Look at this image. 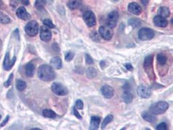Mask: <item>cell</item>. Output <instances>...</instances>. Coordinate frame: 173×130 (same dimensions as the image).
Listing matches in <instances>:
<instances>
[{
	"label": "cell",
	"mask_w": 173,
	"mask_h": 130,
	"mask_svg": "<svg viewBox=\"0 0 173 130\" xmlns=\"http://www.w3.org/2000/svg\"><path fill=\"white\" fill-rule=\"evenodd\" d=\"M38 76L44 81H50L55 79V73L51 66L43 65L38 68Z\"/></svg>",
	"instance_id": "obj_1"
},
{
	"label": "cell",
	"mask_w": 173,
	"mask_h": 130,
	"mask_svg": "<svg viewBox=\"0 0 173 130\" xmlns=\"http://www.w3.org/2000/svg\"><path fill=\"white\" fill-rule=\"evenodd\" d=\"M169 104L166 101H159V102L152 104L150 107V111L152 114L158 115L163 114L168 109Z\"/></svg>",
	"instance_id": "obj_2"
},
{
	"label": "cell",
	"mask_w": 173,
	"mask_h": 130,
	"mask_svg": "<svg viewBox=\"0 0 173 130\" xmlns=\"http://www.w3.org/2000/svg\"><path fill=\"white\" fill-rule=\"evenodd\" d=\"M26 33L30 37H35L38 32V24L35 20L29 22L25 27Z\"/></svg>",
	"instance_id": "obj_3"
},
{
	"label": "cell",
	"mask_w": 173,
	"mask_h": 130,
	"mask_svg": "<svg viewBox=\"0 0 173 130\" xmlns=\"http://www.w3.org/2000/svg\"><path fill=\"white\" fill-rule=\"evenodd\" d=\"M138 37L141 41H149L154 37V31L150 28H142L138 32Z\"/></svg>",
	"instance_id": "obj_4"
},
{
	"label": "cell",
	"mask_w": 173,
	"mask_h": 130,
	"mask_svg": "<svg viewBox=\"0 0 173 130\" xmlns=\"http://www.w3.org/2000/svg\"><path fill=\"white\" fill-rule=\"evenodd\" d=\"M52 90L54 94L58 96H65L69 93L68 89L60 83H53L52 85Z\"/></svg>",
	"instance_id": "obj_5"
},
{
	"label": "cell",
	"mask_w": 173,
	"mask_h": 130,
	"mask_svg": "<svg viewBox=\"0 0 173 130\" xmlns=\"http://www.w3.org/2000/svg\"><path fill=\"white\" fill-rule=\"evenodd\" d=\"M99 33L104 39L109 41L113 37V31L111 27L108 26H102L99 28Z\"/></svg>",
	"instance_id": "obj_6"
},
{
	"label": "cell",
	"mask_w": 173,
	"mask_h": 130,
	"mask_svg": "<svg viewBox=\"0 0 173 130\" xmlns=\"http://www.w3.org/2000/svg\"><path fill=\"white\" fill-rule=\"evenodd\" d=\"M119 13L116 10H113L112 12H111L107 18V24L108 26L111 27V29L114 28L116 26V22L119 19Z\"/></svg>",
	"instance_id": "obj_7"
},
{
	"label": "cell",
	"mask_w": 173,
	"mask_h": 130,
	"mask_svg": "<svg viewBox=\"0 0 173 130\" xmlns=\"http://www.w3.org/2000/svg\"><path fill=\"white\" fill-rule=\"evenodd\" d=\"M83 19L88 27H92L96 25V16L92 11H87L83 15Z\"/></svg>",
	"instance_id": "obj_8"
},
{
	"label": "cell",
	"mask_w": 173,
	"mask_h": 130,
	"mask_svg": "<svg viewBox=\"0 0 173 130\" xmlns=\"http://www.w3.org/2000/svg\"><path fill=\"white\" fill-rule=\"evenodd\" d=\"M40 37L41 39L44 41L48 42L52 38V32L46 27L42 26L40 30Z\"/></svg>",
	"instance_id": "obj_9"
},
{
	"label": "cell",
	"mask_w": 173,
	"mask_h": 130,
	"mask_svg": "<svg viewBox=\"0 0 173 130\" xmlns=\"http://www.w3.org/2000/svg\"><path fill=\"white\" fill-rule=\"evenodd\" d=\"M137 93L139 97L142 98H148L151 96V90L144 85L139 86L137 89Z\"/></svg>",
	"instance_id": "obj_10"
},
{
	"label": "cell",
	"mask_w": 173,
	"mask_h": 130,
	"mask_svg": "<svg viewBox=\"0 0 173 130\" xmlns=\"http://www.w3.org/2000/svg\"><path fill=\"white\" fill-rule=\"evenodd\" d=\"M16 60V57H14L13 59L12 60L10 59V57H9V53L7 52L6 53V55H5V57L4 59V61H3V68L5 70L9 71L10 70L12 67L14 66L15 62Z\"/></svg>",
	"instance_id": "obj_11"
},
{
	"label": "cell",
	"mask_w": 173,
	"mask_h": 130,
	"mask_svg": "<svg viewBox=\"0 0 173 130\" xmlns=\"http://www.w3.org/2000/svg\"><path fill=\"white\" fill-rule=\"evenodd\" d=\"M16 15L19 18L24 20H28L31 18V15L27 12V10L24 7H20L17 9Z\"/></svg>",
	"instance_id": "obj_12"
},
{
	"label": "cell",
	"mask_w": 173,
	"mask_h": 130,
	"mask_svg": "<svg viewBox=\"0 0 173 130\" xmlns=\"http://www.w3.org/2000/svg\"><path fill=\"white\" fill-rule=\"evenodd\" d=\"M154 23L155 26L160 27H165L168 26V21H167V20L159 15L154 17Z\"/></svg>",
	"instance_id": "obj_13"
},
{
	"label": "cell",
	"mask_w": 173,
	"mask_h": 130,
	"mask_svg": "<svg viewBox=\"0 0 173 130\" xmlns=\"http://www.w3.org/2000/svg\"><path fill=\"white\" fill-rule=\"evenodd\" d=\"M101 93L104 95V97L106 98H111L114 95V90L112 87L108 85H105L102 87Z\"/></svg>",
	"instance_id": "obj_14"
},
{
	"label": "cell",
	"mask_w": 173,
	"mask_h": 130,
	"mask_svg": "<svg viewBox=\"0 0 173 130\" xmlns=\"http://www.w3.org/2000/svg\"><path fill=\"white\" fill-rule=\"evenodd\" d=\"M152 62H153V56L148 55L145 58L144 63V68L147 73L150 74V72L152 71Z\"/></svg>",
	"instance_id": "obj_15"
},
{
	"label": "cell",
	"mask_w": 173,
	"mask_h": 130,
	"mask_svg": "<svg viewBox=\"0 0 173 130\" xmlns=\"http://www.w3.org/2000/svg\"><path fill=\"white\" fill-rule=\"evenodd\" d=\"M128 10L133 14L139 15L141 13V7L137 3H132L128 5Z\"/></svg>",
	"instance_id": "obj_16"
},
{
	"label": "cell",
	"mask_w": 173,
	"mask_h": 130,
	"mask_svg": "<svg viewBox=\"0 0 173 130\" xmlns=\"http://www.w3.org/2000/svg\"><path fill=\"white\" fill-rule=\"evenodd\" d=\"M101 119L98 116H92L91 120V124H90V128L89 129L91 130H96L98 129L99 128V125Z\"/></svg>",
	"instance_id": "obj_17"
},
{
	"label": "cell",
	"mask_w": 173,
	"mask_h": 130,
	"mask_svg": "<svg viewBox=\"0 0 173 130\" xmlns=\"http://www.w3.org/2000/svg\"><path fill=\"white\" fill-rule=\"evenodd\" d=\"M141 116L144 120H146L150 123L154 124L157 121V118H156V117L155 116L152 115V113H150V112H146V111L143 112Z\"/></svg>",
	"instance_id": "obj_18"
},
{
	"label": "cell",
	"mask_w": 173,
	"mask_h": 130,
	"mask_svg": "<svg viewBox=\"0 0 173 130\" xmlns=\"http://www.w3.org/2000/svg\"><path fill=\"white\" fill-rule=\"evenodd\" d=\"M50 65L55 69H60L62 67V62L59 57H54L50 61Z\"/></svg>",
	"instance_id": "obj_19"
},
{
	"label": "cell",
	"mask_w": 173,
	"mask_h": 130,
	"mask_svg": "<svg viewBox=\"0 0 173 130\" xmlns=\"http://www.w3.org/2000/svg\"><path fill=\"white\" fill-rule=\"evenodd\" d=\"M171 12L168 7H161L158 10V15L163 17V18H167L170 16Z\"/></svg>",
	"instance_id": "obj_20"
},
{
	"label": "cell",
	"mask_w": 173,
	"mask_h": 130,
	"mask_svg": "<svg viewBox=\"0 0 173 130\" xmlns=\"http://www.w3.org/2000/svg\"><path fill=\"white\" fill-rule=\"evenodd\" d=\"M26 73L28 77H33L35 73V66L33 63H29L26 66Z\"/></svg>",
	"instance_id": "obj_21"
},
{
	"label": "cell",
	"mask_w": 173,
	"mask_h": 130,
	"mask_svg": "<svg viewBox=\"0 0 173 130\" xmlns=\"http://www.w3.org/2000/svg\"><path fill=\"white\" fill-rule=\"evenodd\" d=\"M122 98L125 103L126 104H130L132 101H133V97L132 94L129 91V90H124V93L122 96Z\"/></svg>",
	"instance_id": "obj_22"
},
{
	"label": "cell",
	"mask_w": 173,
	"mask_h": 130,
	"mask_svg": "<svg viewBox=\"0 0 173 130\" xmlns=\"http://www.w3.org/2000/svg\"><path fill=\"white\" fill-rule=\"evenodd\" d=\"M80 3L79 0H70L67 3V6L70 9L74 10L80 6Z\"/></svg>",
	"instance_id": "obj_23"
},
{
	"label": "cell",
	"mask_w": 173,
	"mask_h": 130,
	"mask_svg": "<svg viewBox=\"0 0 173 130\" xmlns=\"http://www.w3.org/2000/svg\"><path fill=\"white\" fill-rule=\"evenodd\" d=\"M87 76L89 79H93L97 76V71L93 67L88 68L87 71Z\"/></svg>",
	"instance_id": "obj_24"
},
{
	"label": "cell",
	"mask_w": 173,
	"mask_h": 130,
	"mask_svg": "<svg viewBox=\"0 0 173 130\" xmlns=\"http://www.w3.org/2000/svg\"><path fill=\"white\" fill-rule=\"evenodd\" d=\"M10 22L9 17L0 11V23L3 24H7Z\"/></svg>",
	"instance_id": "obj_25"
},
{
	"label": "cell",
	"mask_w": 173,
	"mask_h": 130,
	"mask_svg": "<svg viewBox=\"0 0 173 130\" xmlns=\"http://www.w3.org/2000/svg\"><path fill=\"white\" fill-rule=\"evenodd\" d=\"M42 114L44 117L49 118H54L57 116L55 112L49 109H44L42 112Z\"/></svg>",
	"instance_id": "obj_26"
},
{
	"label": "cell",
	"mask_w": 173,
	"mask_h": 130,
	"mask_svg": "<svg viewBox=\"0 0 173 130\" xmlns=\"http://www.w3.org/2000/svg\"><path fill=\"white\" fill-rule=\"evenodd\" d=\"M26 83L22 80H18L16 83V87L19 91H22L26 88Z\"/></svg>",
	"instance_id": "obj_27"
},
{
	"label": "cell",
	"mask_w": 173,
	"mask_h": 130,
	"mask_svg": "<svg viewBox=\"0 0 173 130\" xmlns=\"http://www.w3.org/2000/svg\"><path fill=\"white\" fill-rule=\"evenodd\" d=\"M113 116L112 115H109L106 116L102 124V129H104L106 126H107L108 124H109L111 122L113 121Z\"/></svg>",
	"instance_id": "obj_28"
},
{
	"label": "cell",
	"mask_w": 173,
	"mask_h": 130,
	"mask_svg": "<svg viewBox=\"0 0 173 130\" xmlns=\"http://www.w3.org/2000/svg\"><path fill=\"white\" fill-rule=\"evenodd\" d=\"M157 61L161 65H165L167 63V58L163 54H158L157 56Z\"/></svg>",
	"instance_id": "obj_29"
},
{
	"label": "cell",
	"mask_w": 173,
	"mask_h": 130,
	"mask_svg": "<svg viewBox=\"0 0 173 130\" xmlns=\"http://www.w3.org/2000/svg\"><path fill=\"white\" fill-rule=\"evenodd\" d=\"M128 24H129V25L132 26L133 27L136 28V27H138L140 26L141 21L136 18H133V19H131L129 20V22H128Z\"/></svg>",
	"instance_id": "obj_30"
},
{
	"label": "cell",
	"mask_w": 173,
	"mask_h": 130,
	"mask_svg": "<svg viewBox=\"0 0 173 130\" xmlns=\"http://www.w3.org/2000/svg\"><path fill=\"white\" fill-rule=\"evenodd\" d=\"M46 3V0H37L35 3V6L37 9H42Z\"/></svg>",
	"instance_id": "obj_31"
},
{
	"label": "cell",
	"mask_w": 173,
	"mask_h": 130,
	"mask_svg": "<svg viewBox=\"0 0 173 130\" xmlns=\"http://www.w3.org/2000/svg\"><path fill=\"white\" fill-rule=\"evenodd\" d=\"M91 38L94 42H99L100 41V36L96 32H93L91 34Z\"/></svg>",
	"instance_id": "obj_32"
},
{
	"label": "cell",
	"mask_w": 173,
	"mask_h": 130,
	"mask_svg": "<svg viewBox=\"0 0 173 130\" xmlns=\"http://www.w3.org/2000/svg\"><path fill=\"white\" fill-rule=\"evenodd\" d=\"M43 24L45 25L46 27H49V28H53L55 27V26L53 25V24L52 23V22L50 20H48V19H46V20H44L43 21Z\"/></svg>",
	"instance_id": "obj_33"
},
{
	"label": "cell",
	"mask_w": 173,
	"mask_h": 130,
	"mask_svg": "<svg viewBox=\"0 0 173 130\" xmlns=\"http://www.w3.org/2000/svg\"><path fill=\"white\" fill-rule=\"evenodd\" d=\"M13 79V73H11V74L10 75V76L9 77L7 81H5V82L4 83V86H5V87H9V86L10 85H11V83H12Z\"/></svg>",
	"instance_id": "obj_34"
},
{
	"label": "cell",
	"mask_w": 173,
	"mask_h": 130,
	"mask_svg": "<svg viewBox=\"0 0 173 130\" xmlns=\"http://www.w3.org/2000/svg\"><path fill=\"white\" fill-rule=\"evenodd\" d=\"M74 53L71 52H69L68 53H66V54L65 55L66 61H67V62L70 61L71 60H72V59L74 58Z\"/></svg>",
	"instance_id": "obj_35"
},
{
	"label": "cell",
	"mask_w": 173,
	"mask_h": 130,
	"mask_svg": "<svg viewBox=\"0 0 173 130\" xmlns=\"http://www.w3.org/2000/svg\"><path fill=\"white\" fill-rule=\"evenodd\" d=\"M156 129L158 130H167V126L165 122H162L159 124V125L156 127Z\"/></svg>",
	"instance_id": "obj_36"
},
{
	"label": "cell",
	"mask_w": 173,
	"mask_h": 130,
	"mask_svg": "<svg viewBox=\"0 0 173 130\" xmlns=\"http://www.w3.org/2000/svg\"><path fill=\"white\" fill-rule=\"evenodd\" d=\"M85 60H86V63L88 65H92L94 63L92 58L88 54H86V55H85Z\"/></svg>",
	"instance_id": "obj_37"
},
{
	"label": "cell",
	"mask_w": 173,
	"mask_h": 130,
	"mask_svg": "<svg viewBox=\"0 0 173 130\" xmlns=\"http://www.w3.org/2000/svg\"><path fill=\"white\" fill-rule=\"evenodd\" d=\"M76 106L77 109H83V103L82 100H78L76 101Z\"/></svg>",
	"instance_id": "obj_38"
},
{
	"label": "cell",
	"mask_w": 173,
	"mask_h": 130,
	"mask_svg": "<svg viewBox=\"0 0 173 130\" xmlns=\"http://www.w3.org/2000/svg\"><path fill=\"white\" fill-rule=\"evenodd\" d=\"M73 110H74V115H75L77 118H79V119H81V116L80 114L79 113V112L77 111V110L76 107H74Z\"/></svg>",
	"instance_id": "obj_39"
},
{
	"label": "cell",
	"mask_w": 173,
	"mask_h": 130,
	"mask_svg": "<svg viewBox=\"0 0 173 130\" xmlns=\"http://www.w3.org/2000/svg\"><path fill=\"white\" fill-rule=\"evenodd\" d=\"M9 116H7V117L5 118V120L3 121V122L1 124V127H3V126H5V125H6L7 122L9 121Z\"/></svg>",
	"instance_id": "obj_40"
},
{
	"label": "cell",
	"mask_w": 173,
	"mask_h": 130,
	"mask_svg": "<svg viewBox=\"0 0 173 130\" xmlns=\"http://www.w3.org/2000/svg\"><path fill=\"white\" fill-rule=\"evenodd\" d=\"M125 66H126V69L129 71H132L133 70V66H132V65L131 64H129V63L126 64Z\"/></svg>",
	"instance_id": "obj_41"
},
{
	"label": "cell",
	"mask_w": 173,
	"mask_h": 130,
	"mask_svg": "<svg viewBox=\"0 0 173 130\" xmlns=\"http://www.w3.org/2000/svg\"><path fill=\"white\" fill-rule=\"evenodd\" d=\"M52 48L53 49L54 51H55V52H59V48L57 44H53L52 46Z\"/></svg>",
	"instance_id": "obj_42"
},
{
	"label": "cell",
	"mask_w": 173,
	"mask_h": 130,
	"mask_svg": "<svg viewBox=\"0 0 173 130\" xmlns=\"http://www.w3.org/2000/svg\"><path fill=\"white\" fill-rule=\"evenodd\" d=\"M22 3L25 5H28L29 4V0H21Z\"/></svg>",
	"instance_id": "obj_43"
},
{
	"label": "cell",
	"mask_w": 173,
	"mask_h": 130,
	"mask_svg": "<svg viewBox=\"0 0 173 130\" xmlns=\"http://www.w3.org/2000/svg\"><path fill=\"white\" fill-rule=\"evenodd\" d=\"M141 2L143 3V4L144 5H146L148 4V0H141Z\"/></svg>",
	"instance_id": "obj_44"
},
{
	"label": "cell",
	"mask_w": 173,
	"mask_h": 130,
	"mask_svg": "<svg viewBox=\"0 0 173 130\" xmlns=\"http://www.w3.org/2000/svg\"><path fill=\"white\" fill-rule=\"evenodd\" d=\"M100 66H102V68L103 69V66H104V65H105V61H101V63H100Z\"/></svg>",
	"instance_id": "obj_45"
},
{
	"label": "cell",
	"mask_w": 173,
	"mask_h": 130,
	"mask_svg": "<svg viewBox=\"0 0 173 130\" xmlns=\"http://www.w3.org/2000/svg\"><path fill=\"white\" fill-rule=\"evenodd\" d=\"M2 0H0V7H1V5H2Z\"/></svg>",
	"instance_id": "obj_46"
},
{
	"label": "cell",
	"mask_w": 173,
	"mask_h": 130,
	"mask_svg": "<svg viewBox=\"0 0 173 130\" xmlns=\"http://www.w3.org/2000/svg\"><path fill=\"white\" fill-rule=\"evenodd\" d=\"M1 118H2V116L0 115V120H1Z\"/></svg>",
	"instance_id": "obj_47"
},
{
	"label": "cell",
	"mask_w": 173,
	"mask_h": 130,
	"mask_svg": "<svg viewBox=\"0 0 173 130\" xmlns=\"http://www.w3.org/2000/svg\"><path fill=\"white\" fill-rule=\"evenodd\" d=\"M171 22H172V23L173 24V20H171Z\"/></svg>",
	"instance_id": "obj_48"
},
{
	"label": "cell",
	"mask_w": 173,
	"mask_h": 130,
	"mask_svg": "<svg viewBox=\"0 0 173 130\" xmlns=\"http://www.w3.org/2000/svg\"><path fill=\"white\" fill-rule=\"evenodd\" d=\"M115 1H118V0H115Z\"/></svg>",
	"instance_id": "obj_49"
}]
</instances>
